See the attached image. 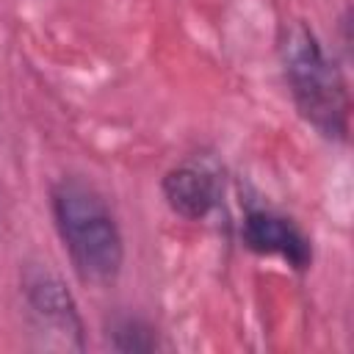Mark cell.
I'll list each match as a JSON object with an SVG mask.
<instances>
[{
    "label": "cell",
    "instance_id": "cell-5",
    "mask_svg": "<svg viewBox=\"0 0 354 354\" xmlns=\"http://www.w3.org/2000/svg\"><path fill=\"white\" fill-rule=\"evenodd\" d=\"M218 191L221 185L216 171L199 160H185L180 166H171L160 180V194L169 210L185 221L207 218L218 205Z\"/></svg>",
    "mask_w": 354,
    "mask_h": 354
},
{
    "label": "cell",
    "instance_id": "cell-2",
    "mask_svg": "<svg viewBox=\"0 0 354 354\" xmlns=\"http://www.w3.org/2000/svg\"><path fill=\"white\" fill-rule=\"evenodd\" d=\"M277 50L282 77L299 116L326 141L343 144L351 127V94L340 64L301 19H290L279 28Z\"/></svg>",
    "mask_w": 354,
    "mask_h": 354
},
{
    "label": "cell",
    "instance_id": "cell-1",
    "mask_svg": "<svg viewBox=\"0 0 354 354\" xmlns=\"http://www.w3.org/2000/svg\"><path fill=\"white\" fill-rule=\"evenodd\" d=\"M50 213L75 274L86 285H111L124 266V235L102 191L64 174L50 188Z\"/></svg>",
    "mask_w": 354,
    "mask_h": 354
},
{
    "label": "cell",
    "instance_id": "cell-6",
    "mask_svg": "<svg viewBox=\"0 0 354 354\" xmlns=\"http://www.w3.org/2000/svg\"><path fill=\"white\" fill-rule=\"evenodd\" d=\"M108 346L122 354H149L160 348V335L152 321L141 315H116L105 329Z\"/></svg>",
    "mask_w": 354,
    "mask_h": 354
},
{
    "label": "cell",
    "instance_id": "cell-3",
    "mask_svg": "<svg viewBox=\"0 0 354 354\" xmlns=\"http://www.w3.org/2000/svg\"><path fill=\"white\" fill-rule=\"evenodd\" d=\"M19 296L30 335L41 348L83 351L86 324L64 277L44 260H25L19 268Z\"/></svg>",
    "mask_w": 354,
    "mask_h": 354
},
{
    "label": "cell",
    "instance_id": "cell-4",
    "mask_svg": "<svg viewBox=\"0 0 354 354\" xmlns=\"http://www.w3.org/2000/svg\"><path fill=\"white\" fill-rule=\"evenodd\" d=\"M241 243L260 257L282 260L293 271H307L313 266V243L307 232L293 218L268 207H249L243 213Z\"/></svg>",
    "mask_w": 354,
    "mask_h": 354
}]
</instances>
